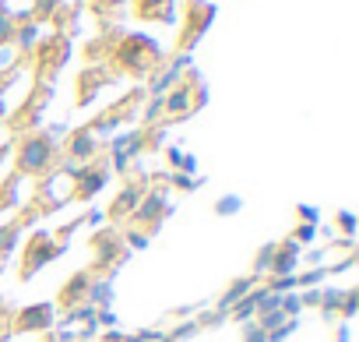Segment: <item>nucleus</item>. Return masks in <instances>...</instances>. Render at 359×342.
Here are the masks:
<instances>
[{
	"mask_svg": "<svg viewBox=\"0 0 359 342\" xmlns=\"http://www.w3.org/2000/svg\"><path fill=\"white\" fill-rule=\"evenodd\" d=\"M191 106H194V99H191V85H180V88H176V92H172V96H169V99L162 103V110H169L172 117L187 113Z\"/></svg>",
	"mask_w": 359,
	"mask_h": 342,
	"instance_id": "nucleus-13",
	"label": "nucleus"
},
{
	"mask_svg": "<svg viewBox=\"0 0 359 342\" xmlns=\"http://www.w3.org/2000/svg\"><path fill=\"white\" fill-rule=\"evenodd\" d=\"M18 180H22V173L15 169V177H8V184L0 188V212H8V209L18 202Z\"/></svg>",
	"mask_w": 359,
	"mask_h": 342,
	"instance_id": "nucleus-15",
	"label": "nucleus"
},
{
	"mask_svg": "<svg viewBox=\"0 0 359 342\" xmlns=\"http://www.w3.org/2000/svg\"><path fill=\"white\" fill-rule=\"evenodd\" d=\"M250 289H254V279H236V282H233V286L222 293V300H219V310H215V321H219V317H226V314L236 307V300H240V296H247Z\"/></svg>",
	"mask_w": 359,
	"mask_h": 342,
	"instance_id": "nucleus-9",
	"label": "nucleus"
},
{
	"mask_svg": "<svg viewBox=\"0 0 359 342\" xmlns=\"http://www.w3.org/2000/svg\"><path fill=\"white\" fill-rule=\"evenodd\" d=\"M137 15L141 18H169L172 0H137Z\"/></svg>",
	"mask_w": 359,
	"mask_h": 342,
	"instance_id": "nucleus-14",
	"label": "nucleus"
},
{
	"mask_svg": "<svg viewBox=\"0 0 359 342\" xmlns=\"http://www.w3.org/2000/svg\"><path fill=\"white\" fill-rule=\"evenodd\" d=\"M64 254V237H53V233H36L29 240V247L22 251V279H32L43 265L57 261Z\"/></svg>",
	"mask_w": 359,
	"mask_h": 342,
	"instance_id": "nucleus-2",
	"label": "nucleus"
},
{
	"mask_svg": "<svg viewBox=\"0 0 359 342\" xmlns=\"http://www.w3.org/2000/svg\"><path fill=\"white\" fill-rule=\"evenodd\" d=\"M88 289H92V275H88V272L71 275V282H67V286H64V293H60V303H74V300L88 296Z\"/></svg>",
	"mask_w": 359,
	"mask_h": 342,
	"instance_id": "nucleus-11",
	"label": "nucleus"
},
{
	"mask_svg": "<svg viewBox=\"0 0 359 342\" xmlns=\"http://www.w3.org/2000/svg\"><path fill=\"white\" fill-rule=\"evenodd\" d=\"M18 233H22V226H4V230H0V268H4L8 254L15 251V240H18Z\"/></svg>",
	"mask_w": 359,
	"mask_h": 342,
	"instance_id": "nucleus-16",
	"label": "nucleus"
},
{
	"mask_svg": "<svg viewBox=\"0 0 359 342\" xmlns=\"http://www.w3.org/2000/svg\"><path fill=\"white\" fill-rule=\"evenodd\" d=\"M264 293H268V289H254L250 296H240V300H236V307H233L229 314H233L236 321H247V317H254V314H257V307H261V300H264Z\"/></svg>",
	"mask_w": 359,
	"mask_h": 342,
	"instance_id": "nucleus-12",
	"label": "nucleus"
},
{
	"mask_svg": "<svg viewBox=\"0 0 359 342\" xmlns=\"http://www.w3.org/2000/svg\"><path fill=\"white\" fill-rule=\"evenodd\" d=\"M338 226H341L345 233H352V230H355V216H352V212H338Z\"/></svg>",
	"mask_w": 359,
	"mask_h": 342,
	"instance_id": "nucleus-22",
	"label": "nucleus"
},
{
	"mask_svg": "<svg viewBox=\"0 0 359 342\" xmlns=\"http://www.w3.org/2000/svg\"><path fill=\"white\" fill-rule=\"evenodd\" d=\"M341 296H345V293H338V289H327V293H324V307H327V314L341 310Z\"/></svg>",
	"mask_w": 359,
	"mask_h": 342,
	"instance_id": "nucleus-18",
	"label": "nucleus"
},
{
	"mask_svg": "<svg viewBox=\"0 0 359 342\" xmlns=\"http://www.w3.org/2000/svg\"><path fill=\"white\" fill-rule=\"evenodd\" d=\"M236 209H240V202H236V198H226L222 205H215V212H219V216H229V212H236Z\"/></svg>",
	"mask_w": 359,
	"mask_h": 342,
	"instance_id": "nucleus-23",
	"label": "nucleus"
},
{
	"mask_svg": "<svg viewBox=\"0 0 359 342\" xmlns=\"http://www.w3.org/2000/svg\"><path fill=\"white\" fill-rule=\"evenodd\" d=\"M165 212H169V184H155V188H144V195H141V202H137L130 223H137V226H155V223H162Z\"/></svg>",
	"mask_w": 359,
	"mask_h": 342,
	"instance_id": "nucleus-3",
	"label": "nucleus"
},
{
	"mask_svg": "<svg viewBox=\"0 0 359 342\" xmlns=\"http://www.w3.org/2000/svg\"><path fill=\"white\" fill-rule=\"evenodd\" d=\"M57 8V0H39V15H46V11H53Z\"/></svg>",
	"mask_w": 359,
	"mask_h": 342,
	"instance_id": "nucleus-25",
	"label": "nucleus"
},
{
	"mask_svg": "<svg viewBox=\"0 0 359 342\" xmlns=\"http://www.w3.org/2000/svg\"><path fill=\"white\" fill-rule=\"evenodd\" d=\"M8 335H11V314L0 307V342H8Z\"/></svg>",
	"mask_w": 359,
	"mask_h": 342,
	"instance_id": "nucleus-20",
	"label": "nucleus"
},
{
	"mask_svg": "<svg viewBox=\"0 0 359 342\" xmlns=\"http://www.w3.org/2000/svg\"><path fill=\"white\" fill-rule=\"evenodd\" d=\"M247 342H268V331H264L261 324H250V328H247Z\"/></svg>",
	"mask_w": 359,
	"mask_h": 342,
	"instance_id": "nucleus-21",
	"label": "nucleus"
},
{
	"mask_svg": "<svg viewBox=\"0 0 359 342\" xmlns=\"http://www.w3.org/2000/svg\"><path fill=\"white\" fill-rule=\"evenodd\" d=\"M95 148H99V141H95V134H92L88 127H85V131H78V134L71 138V145H67V152H71L74 159H81V162H85V159H92V155H95Z\"/></svg>",
	"mask_w": 359,
	"mask_h": 342,
	"instance_id": "nucleus-10",
	"label": "nucleus"
},
{
	"mask_svg": "<svg viewBox=\"0 0 359 342\" xmlns=\"http://www.w3.org/2000/svg\"><path fill=\"white\" fill-rule=\"evenodd\" d=\"M296 261H299V240H285V244H278L275 251H271V265H268V275L275 279H282V275H292V268H296Z\"/></svg>",
	"mask_w": 359,
	"mask_h": 342,
	"instance_id": "nucleus-6",
	"label": "nucleus"
},
{
	"mask_svg": "<svg viewBox=\"0 0 359 342\" xmlns=\"http://www.w3.org/2000/svg\"><path fill=\"white\" fill-rule=\"evenodd\" d=\"M299 219H310V223H313V219H317V212H313V209H303V205H299Z\"/></svg>",
	"mask_w": 359,
	"mask_h": 342,
	"instance_id": "nucleus-26",
	"label": "nucleus"
},
{
	"mask_svg": "<svg viewBox=\"0 0 359 342\" xmlns=\"http://www.w3.org/2000/svg\"><path fill=\"white\" fill-rule=\"evenodd\" d=\"M102 8H123V0H99Z\"/></svg>",
	"mask_w": 359,
	"mask_h": 342,
	"instance_id": "nucleus-27",
	"label": "nucleus"
},
{
	"mask_svg": "<svg viewBox=\"0 0 359 342\" xmlns=\"http://www.w3.org/2000/svg\"><path fill=\"white\" fill-rule=\"evenodd\" d=\"M158 53H155V43H148V39H127L123 46H120V60L130 67V71H144L151 60H155Z\"/></svg>",
	"mask_w": 359,
	"mask_h": 342,
	"instance_id": "nucleus-4",
	"label": "nucleus"
},
{
	"mask_svg": "<svg viewBox=\"0 0 359 342\" xmlns=\"http://www.w3.org/2000/svg\"><path fill=\"white\" fill-rule=\"evenodd\" d=\"M271 251H275V244H268V247H261V254H257V265H254V272H268V265H271Z\"/></svg>",
	"mask_w": 359,
	"mask_h": 342,
	"instance_id": "nucleus-17",
	"label": "nucleus"
},
{
	"mask_svg": "<svg viewBox=\"0 0 359 342\" xmlns=\"http://www.w3.org/2000/svg\"><path fill=\"white\" fill-rule=\"evenodd\" d=\"M11 18H8V11H4V4H0V43H8L11 39Z\"/></svg>",
	"mask_w": 359,
	"mask_h": 342,
	"instance_id": "nucleus-19",
	"label": "nucleus"
},
{
	"mask_svg": "<svg viewBox=\"0 0 359 342\" xmlns=\"http://www.w3.org/2000/svg\"><path fill=\"white\" fill-rule=\"evenodd\" d=\"M53 159H57V145H53L50 134H29V138H22L18 155H15L18 173H29V177L46 173V169L53 166Z\"/></svg>",
	"mask_w": 359,
	"mask_h": 342,
	"instance_id": "nucleus-1",
	"label": "nucleus"
},
{
	"mask_svg": "<svg viewBox=\"0 0 359 342\" xmlns=\"http://www.w3.org/2000/svg\"><path fill=\"white\" fill-rule=\"evenodd\" d=\"M92 247H95V261H99V265H113V261H120L123 251H127V244H123L116 233H99Z\"/></svg>",
	"mask_w": 359,
	"mask_h": 342,
	"instance_id": "nucleus-8",
	"label": "nucleus"
},
{
	"mask_svg": "<svg viewBox=\"0 0 359 342\" xmlns=\"http://www.w3.org/2000/svg\"><path fill=\"white\" fill-rule=\"evenodd\" d=\"M50 324H53V307H50V303L22 307V310L11 317V328H22V331H39V328H50Z\"/></svg>",
	"mask_w": 359,
	"mask_h": 342,
	"instance_id": "nucleus-5",
	"label": "nucleus"
},
{
	"mask_svg": "<svg viewBox=\"0 0 359 342\" xmlns=\"http://www.w3.org/2000/svg\"><path fill=\"white\" fill-rule=\"evenodd\" d=\"M18 39H22V46H32V39H36V29L29 25V29H22L18 32Z\"/></svg>",
	"mask_w": 359,
	"mask_h": 342,
	"instance_id": "nucleus-24",
	"label": "nucleus"
},
{
	"mask_svg": "<svg viewBox=\"0 0 359 342\" xmlns=\"http://www.w3.org/2000/svg\"><path fill=\"white\" fill-rule=\"evenodd\" d=\"M141 195H144V180H137V184H127V188L120 191V198L109 205V219H113V223H123V219H130V216H134V209H137V202H141Z\"/></svg>",
	"mask_w": 359,
	"mask_h": 342,
	"instance_id": "nucleus-7",
	"label": "nucleus"
}]
</instances>
